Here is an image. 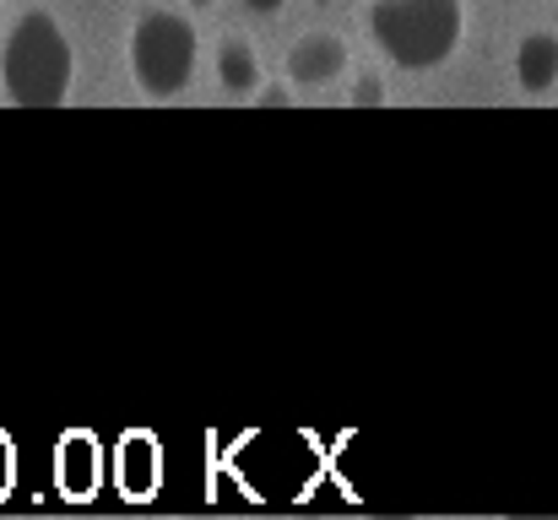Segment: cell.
Returning <instances> with one entry per match:
<instances>
[{
	"instance_id": "obj_3",
	"label": "cell",
	"mask_w": 558,
	"mask_h": 520,
	"mask_svg": "<svg viewBox=\"0 0 558 520\" xmlns=\"http://www.w3.org/2000/svg\"><path fill=\"white\" fill-rule=\"evenodd\" d=\"M125 65H131V82L147 104H174L185 98V87L201 71V33H195V16L180 5H147L136 22H131V38H125Z\"/></svg>"
},
{
	"instance_id": "obj_14",
	"label": "cell",
	"mask_w": 558,
	"mask_h": 520,
	"mask_svg": "<svg viewBox=\"0 0 558 520\" xmlns=\"http://www.w3.org/2000/svg\"><path fill=\"white\" fill-rule=\"evenodd\" d=\"M0 22H5V0H0Z\"/></svg>"
},
{
	"instance_id": "obj_11",
	"label": "cell",
	"mask_w": 558,
	"mask_h": 520,
	"mask_svg": "<svg viewBox=\"0 0 558 520\" xmlns=\"http://www.w3.org/2000/svg\"><path fill=\"white\" fill-rule=\"evenodd\" d=\"M239 5H244L250 16H277V11H282L288 0H239Z\"/></svg>"
},
{
	"instance_id": "obj_13",
	"label": "cell",
	"mask_w": 558,
	"mask_h": 520,
	"mask_svg": "<svg viewBox=\"0 0 558 520\" xmlns=\"http://www.w3.org/2000/svg\"><path fill=\"white\" fill-rule=\"evenodd\" d=\"M190 11H206V5H211V0H185Z\"/></svg>"
},
{
	"instance_id": "obj_1",
	"label": "cell",
	"mask_w": 558,
	"mask_h": 520,
	"mask_svg": "<svg viewBox=\"0 0 558 520\" xmlns=\"http://www.w3.org/2000/svg\"><path fill=\"white\" fill-rule=\"evenodd\" d=\"M76 82V44L44 5L22 11L0 44V93L16 109H60Z\"/></svg>"
},
{
	"instance_id": "obj_5",
	"label": "cell",
	"mask_w": 558,
	"mask_h": 520,
	"mask_svg": "<svg viewBox=\"0 0 558 520\" xmlns=\"http://www.w3.org/2000/svg\"><path fill=\"white\" fill-rule=\"evenodd\" d=\"M211 71H217V87L228 98H250L260 87V49L244 38V33H222L217 38V55H211Z\"/></svg>"
},
{
	"instance_id": "obj_7",
	"label": "cell",
	"mask_w": 558,
	"mask_h": 520,
	"mask_svg": "<svg viewBox=\"0 0 558 520\" xmlns=\"http://www.w3.org/2000/svg\"><path fill=\"white\" fill-rule=\"evenodd\" d=\"M114 477H120V494L125 499H153L158 477H163V450L153 434H131L114 456Z\"/></svg>"
},
{
	"instance_id": "obj_9",
	"label": "cell",
	"mask_w": 558,
	"mask_h": 520,
	"mask_svg": "<svg viewBox=\"0 0 558 520\" xmlns=\"http://www.w3.org/2000/svg\"><path fill=\"white\" fill-rule=\"evenodd\" d=\"M348 104H359V109H385V104H390V87H385L374 71H364V76L348 87Z\"/></svg>"
},
{
	"instance_id": "obj_4",
	"label": "cell",
	"mask_w": 558,
	"mask_h": 520,
	"mask_svg": "<svg viewBox=\"0 0 558 520\" xmlns=\"http://www.w3.org/2000/svg\"><path fill=\"white\" fill-rule=\"evenodd\" d=\"M348 65H353V49L331 27H310L288 44V82L293 87H331L337 76H348Z\"/></svg>"
},
{
	"instance_id": "obj_6",
	"label": "cell",
	"mask_w": 558,
	"mask_h": 520,
	"mask_svg": "<svg viewBox=\"0 0 558 520\" xmlns=\"http://www.w3.org/2000/svg\"><path fill=\"white\" fill-rule=\"evenodd\" d=\"M515 87L543 98L558 87V33L554 27H532L521 44H515Z\"/></svg>"
},
{
	"instance_id": "obj_10",
	"label": "cell",
	"mask_w": 558,
	"mask_h": 520,
	"mask_svg": "<svg viewBox=\"0 0 558 520\" xmlns=\"http://www.w3.org/2000/svg\"><path fill=\"white\" fill-rule=\"evenodd\" d=\"M250 104L255 109H293V82H266L260 76V87L250 93Z\"/></svg>"
},
{
	"instance_id": "obj_2",
	"label": "cell",
	"mask_w": 558,
	"mask_h": 520,
	"mask_svg": "<svg viewBox=\"0 0 558 520\" xmlns=\"http://www.w3.org/2000/svg\"><path fill=\"white\" fill-rule=\"evenodd\" d=\"M374 49L396 71H439L466 38V0H369L364 11Z\"/></svg>"
},
{
	"instance_id": "obj_8",
	"label": "cell",
	"mask_w": 558,
	"mask_h": 520,
	"mask_svg": "<svg viewBox=\"0 0 558 520\" xmlns=\"http://www.w3.org/2000/svg\"><path fill=\"white\" fill-rule=\"evenodd\" d=\"M60 472H65V488L71 494H93V477H98V450L87 434H76L65 450H60Z\"/></svg>"
},
{
	"instance_id": "obj_12",
	"label": "cell",
	"mask_w": 558,
	"mask_h": 520,
	"mask_svg": "<svg viewBox=\"0 0 558 520\" xmlns=\"http://www.w3.org/2000/svg\"><path fill=\"white\" fill-rule=\"evenodd\" d=\"M5 477H11V450H5V439H0V488H5Z\"/></svg>"
}]
</instances>
